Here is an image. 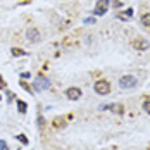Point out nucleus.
Returning a JSON list of instances; mask_svg holds the SVG:
<instances>
[{"instance_id":"1","label":"nucleus","mask_w":150,"mask_h":150,"mask_svg":"<svg viewBox=\"0 0 150 150\" xmlns=\"http://www.w3.org/2000/svg\"><path fill=\"white\" fill-rule=\"evenodd\" d=\"M93 88H95V91H97L98 95H107V93H110V83H109L107 79H98V81L93 85Z\"/></svg>"},{"instance_id":"2","label":"nucleus","mask_w":150,"mask_h":150,"mask_svg":"<svg viewBox=\"0 0 150 150\" xmlns=\"http://www.w3.org/2000/svg\"><path fill=\"white\" fill-rule=\"evenodd\" d=\"M136 83H138V79H136L135 76H122L121 81H119L121 88H126V90H128V88H135Z\"/></svg>"},{"instance_id":"3","label":"nucleus","mask_w":150,"mask_h":150,"mask_svg":"<svg viewBox=\"0 0 150 150\" xmlns=\"http://www.w3.org/2000/svg\"><path fill=\"white\" fill-rule=\"evenodd\" d=\"M69 119H73V116L69 114V116H64V117H55V119L52 121V126H54V129H62L64 126H66V122Z\"/></svg>"},{"instance_id":"4","label":"nucleus","mask_w":150,"mask_h":150,"mask_svg":"<svg viewBox=\"0 0 150 150\" xmlns=\"http://www.w3.org/2000/svg\"><path fill=\"white\" fill-rule=\"evenodd\" d=\"M109 9V0H98L95 5V14L97 16H104Z\"/></svg>"},{"instance_id":"5","label":"nucleus","mask_w":150,"mask_h":150,"mask_svg":"<svg viewBox=\"0 0 150 150\" xmlns=\"http://www.w3.org/2000/svg\"><path fill=\"white\" fill-rule=\"evenodd\" d=\"M66 97H67L69 100H78V98L81 97V90L76 88V86H71V88L66 90Z\"/></svg>"},{"instance_id":"6","label":"nucleus","mask_w":150,"mask_h":150,"mask_svg":"<svg viewBox=\"0 0 150 150\" xmlns=\"http://www.w3.org/2000/svg\"><path fill=\"white\" fill-rule=\"evenodd\" d=\"M26 36H28V40H30V42H33V43L40 42V31L36 30V28H28V31H26Z\"/></svg>"},{"instance_id":"7","label":"nucleus","mask_w":150,"mask_h":150,"mask_svg":"<svg viewBox=\"0 0 150 150\" xmlns=\"http://www.w3.org/2000/svg\"><path fill=\"white\" fill-rule=\"evenodd\" d=\"M133 47H135L136 50H147L150 47V43L145 38H136V40H133Z\"/></svg>"},{"instance_id":"8","label":"nucleus","mask_w":150,"mask_h":150,"mask_svg":"<svg viewBox=\"0 0 150 150\" xmlns=\"http://www.w3.org/2000/svg\"><path fill=\"white\" fill-rule=\"evenodd\" d=\"M48 86H50V83H48L47 78H42V76L36 78V83H35V88H36V90H47Z\"/></svg>"},{"instance_id":"9","label":"nucleus","mask_w":150,"mask_h":150,"mask_svg":"<svg viewBox=\"0 0 150 150\" xmlns=\"http://www.w3.org/2000/svg\"><path fill=\"white\" fill-rule=\"evenodd\" d=\"M102 109H110L116 114H124V105L121 104H110V105H102Z\"/></svg>"},{"instance_id":"10","label":"nucleus","mask_w":150,"mask_h":150,"mask_svg":"<svg viewBox=\"0 0 150 150\" xmlns=\"http://www.w3.org/2000/svg\"><path fill=\"white\" fill-rule=\"evenodd\" d=\"M12 55H16V57H23V55H26V52L23 50V48H17V47H12Z\"/></svg>"},{"instance_id":"11","label":"nucleus","mask_w":150,"mask_h":150,"mask_svg":"<svg viewBox=\"0 0 150 150\" xmlns=\"http://www.w3.org/2000/svg\"><path fill=\"white\" fill-rule=\"evenodd\" d=\"M17 110H19L21 114H24V112L28 110V105H26V102H23V100H17Z\"/></svg>"},{"instance_id":"12","label":"nucleus","mask_w":150,"mask_h":150,"mask_svg":"<svg viewBox=\"0 0 150 150\" xmlns=\"http://www.w3.org/2000/svg\"><path fill=\"white\" fill-rule=\"evenodd\" d=\"M142 24L150 30V14H143L142 16Z\"/></svg>"},{"instance_id":"13","label":"nucleus","mask_w":150,"mask_h":150,"mask_svg":"<svg viewBox=\"0 0 150 150\" xmlns=\"http://www.w3.org/2000/svg\"><path fill=\"white\" fill-rule=\"evenodd\" d=\"M19 85H21V88H24V90L30 91V93L33 91V88H31V86L28 85V83H26V81H24V79H21V81H19Z\"/></svg>"},{"instance_id":"14","label":"nucleus","mask_w":150,"mask_h":150,"mask_svg":"<svg viewBox=\"0 0 150 150\" xmlns=\"http://www.w3.org/2000/svg\"><path fill=\"white\" fill-rule=\"evenodd\" d=\"M143 110H145V112H149V114H150V98H147V100L143 102Z\"/></svg>"},{"instance_id":"15","label":"nucleus","mask_w":150,"mask_h":150,"mask_svg":"<svg viewBox=\"0 0 150 150\" xmlns=\"http://www.w3.org/2000/svg\"><path fill=\"white\" fill-rule=\"evenodd\" d=\"M17 140H19L21 143H24V145H28V138H26V135H19V136H17Z\"/></svg>"},{"instance_id":"16","label":"nucleus","mask_w":150,"mask_h":150,"mask_svg":"<svg viewBox=\"0 0 150 150\" xmlns=\"http://www.w3.org/2000/svg\"><path fill=\"white\" fill-rule=\"evenodd\" d=\"M38 126H40V128H43V126H45V119H43L42 116H38Z\"/></svg>"},{"instance_id":"17","label":"nucleus","mask_w":150,"mask_h":150,"mask_svg":"<svg viewBox=\"0 0 150 150\" xmlns=\"http://www.w3.org/2000/svg\"><path fill=\"white\" fill-rule=\"evenodd\" d=\"M0 150H9V147H7V143H5L4 140H0Z\"/></svg>"},{"instance_id":"18","label":"nucleus","mask_w":150,"mask_h":150,"mask_svg":"<svg viewBox=\"0 0 150 150\" xmlns=\"http://www.w3.org/2000/svg\"><path fill=\"white\" fill-rule=\"evenodd\" d=\"M5 86H7V85H5V81H4V78L0 76V88H5Z\"/></svg>"},{"instance_id":"19","label":"nucleus","mask_w":150,"mask_h":150,"mask_svg":"<svg viewBox=\"0 0 150 150\" xmlns=\"http://www.w3.org/2000/svg\"><path fill=\"white\" fill-rule=\"evenodd\" d=\"M126 14H128V17H131V16H133V9H128V11H126Z\"/></svg>"},{"instance_id":"20","label":"nucleus","mask_w":150,"mask_h":150,"mask_svg":"<svg viewBox=\"0 0 150 150\" xmlns=\"http://www.w3.org/2000/svg\"><path fill=\"white\" fill-rule=\"evenodd\" d=\"M21 78H23V79H26V78H30V73H23V74H21Z\"/></svg>"},{"instance_id":"21","label":"nucleus","mask_w":150,"mask_h":150,"mask_svg":"<svg viewBox=\"0 0 150 150\" xmlns=\"http://www.w3.org/2000/svg\"><path fill=\"white\" fill-rule=\"evenodd\" d=\"M0 98H2V97H0Z\"/></svg>"},{"instance_id":"22","label":"nucleus","mask_w":150,"mask_h":150,"mask_svg":"<svg viewBox=\"0 0 150 150\" xmlns=\"http://www.w3.org/2000/svg\"><path fill=\"white\" fill-rule=\"evenodd\" d=\"M28 2H30V0H28Z\"/></svg>"}]
</instances>
